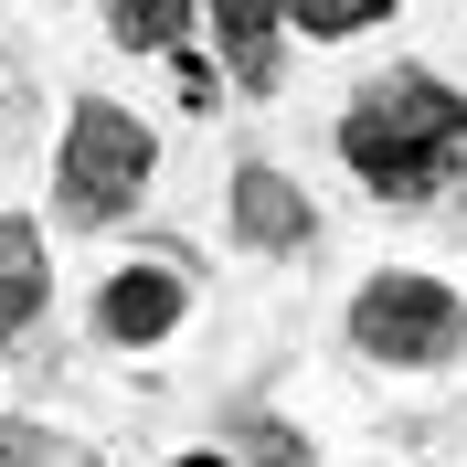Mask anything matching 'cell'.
<instances>
[{
  "label": "cell",
  "mask_w": 467,
  "mask_h": 467,
  "mask_svg": "<svg viewBox=\"0 0 467 467\" xmlns=\"http://www.w3.org/2000/svg\"><path fill=\"white\" fill-rule=\"evenodd\" d=\"M340 160L382 202H436L446 171L467 160V96L446 75H425V64H393L340 107Z\"/></svg>",
  "instance_id": "1"
},
{
  "label": "cell",
  "mask_w": 467,
  "mask_h": 467,
  "mask_svg": "<svg viewBox=\"0 0 467 467\" xmlns=\"http://www.w3.org/2000/svg\"><path fill=\"white\" fill-rule=\"evenodd\" d=\"M149 192V128L117 96H75L64 107V149H54V213L64 223H128Z\"/></svg>",
  "instance_id": "2"
},
{
  "label": "cell",
  "mask_w": 467,
  "mask_h": 467,
  "mask_svg": "<svg viewBox=\"0 0 467 467\" xmlns=\"http://www.w3.org/2000/svg\"><path fill=\"white\" fill-rule=\"evenodd\" d=\"M350 340H361V361L436 372V361L467 350V297L436 287V276H414V265H393V276H372V287L350 297Z\"/></svg>",
  "instance_id": "3"
},
{
  "label": "cell",
  "mask_w": 467,
  "mask_h": 467,
  "mask_svg": "<svg viewBox=\"0 0 467 467\" xmlns=\"http://www.w3.org/2000/svg\"><path fill=\"white\" fill-rule=\"evenodd\" d=\"M181 308H192V276H181L171 255H139V265H117L107 297H96V340L117 350H149V340H171Z\"/></svg>",
  "instance_id": "4"
},
{
  "label": "cell",
  "mask_w": 467,
  "mask_h": 467,
  "mask_svg": "<svg viewBox=\"0 0 467 467\" xmlns=\"http://www.w3.org/2000/svg\"><path fill=\"white\" fill-rule=\"evenodd\" d=\"M308 234H319V213H308V192H297L276 160H244V171H234V244H244V255H297Z\"/></svg>",
  "instance_id": "5"
},
{
  "label": "cell",
  "mask_w": 467,
  "mask_h": 467,
  "mask_svg": "<svg viewBox=\"0 0 467 467\" xmlns=\"http://www.w3.org/2000/svg\"><path fill=\"white\" fill-rule=\"evenodd\" d=\"M213 32H223V75L234 96H276V64H287V22H276V0H202Z\"/></svg>",
  "instance_id": "6"
},
{
  "label": "cell",
  "mask_w": 467,
  "mask_h": 467,
  "mask_svg": "<svg viewBox=\"0 0 467 467\" xmlns=\"http://www.w3.org/2000/svg\"><path fill=\"white\" fill-rule=\"evenodd\" d=\"M43 297H54V255H43V234H32L22 213H0V350L43 319Z\"/></svg>",
  "instance_id": "7"
},
{
  "label": "cell",
  "mask_w": 467,
  "mask_h": 467,
  "mask_svg": "<svg viewBox=\"0 0 467 467\" xmlns=\"http://www.w3.org/2000/svg\"><path fill=\"white\" fill-rule=\"evenodd\" d=\"M107 32L128 54H181V32H192V0H107Z\"/></svg>",
  "instance_id": "8"
},
{
  "label": "cell",
  "mask_w": 467,
  "mask_h": 467,
  "mask_svg": "<svg viewBox=\"0 0 467 467\" xmlns=\"http://www.w3.org/2000/svg\"><path fill=\"white\" fill-rule=\"evenodd\" d=\"M393 0H276V22L308 32V43H350V32H372Z\"/></svg>",
  "instance_id": "9"
},
{
  "label": "cell",
  "mask_w": 467,
  "mask_h": 467,
  "mask_svg": "<svg viewBox=\"0 0 467 467\" xmlns=\"http://www.w3.org/2000/svg\"><path fill=\"white\" fill-rule=\"evenodd\" d=\"M234 436H244V457H255V467H297V436L276 425V414H244Z\"/></svg>",
  "instance_id": "10"
},
{
  "label": "cell",
  "mask_w": 467,
  "mask_h": 467,
  "mask_svg": "<svg viewBox=\"0 0 467 467\" xmlns=\"http://www.w3.org/2000/svg\"><path fill=\"white\" fill-rule=\"evenodd\" d=\"M0 467H64L43 425H0Z\"/></svg>",
  "instance_id": "11"
},
{
  "label": "cell",
  "mask_w": 467,
  "mask_h": 467,
  "mask_svg": "<svg viewBox=\"0 0 467 467\" xmlns=\"http://www.w3.org/2000/svg\"><path fill=\"white\" fill-rule=\"evenodd\" d=\"M171 467H244V457H171Z\"/></svg>",
  "instance_id": "12"
}]
</instances>
